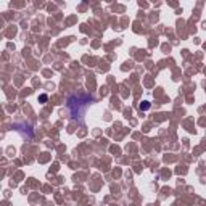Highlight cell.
<instances>
[{
	"label": "cell",
	"instance_id": "obj_1",
	"mask_svg": "<svg viewBox=\"0 0 206 206\" xmlns=\"http://www.w3.org/2000/svg\"><path fill=\"white\" fill-rule=\"evenodd\" d=\"M94 102V98L90 97V95H81V94H73L69 98H68V109L71 111V116H73L74 119L77 118V116H81L82 113H84V109H81V105L84 103V105H90V103Z\"/></svg>",
	"mask_w": 206,
	"mask_h": 206
},
{
	"label": "cell",
	"instance_id": "obj_2",
	"mask_svg": "<svg viewBox=\"0 0 206 206\" xmlns=\"http://www.w3.org/2000/svg\"><path fill=\"white\" fill-rule=\"evenodd\" d=\"M139 108H140V111H147V109L150 108V103H148V102H142Z\"/></svg>",
	"mask_w": 206,
	"mask_h": 206
},
{
	"label": "cell",
	"instance_id": "obj_3",
	"mask_svg": "<svg viewBox=\"0 0 206 206\" xmlns=\"http://www.w3.org/2000/svg\"><path fill=\"white\" fill-rule=\"evenodd\" d=\"M47 98H49V97L44 94V95H40V97H39V100H40V102H47Z\"/></svg>",
	"mask_w": 206,
	"mask_h": 206
}]
</instances>
